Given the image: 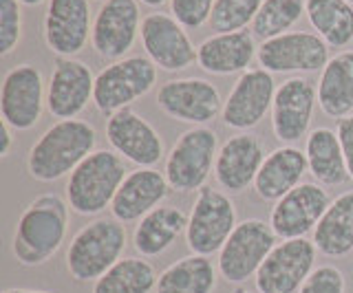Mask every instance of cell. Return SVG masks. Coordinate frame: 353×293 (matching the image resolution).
Segmentation results:
<instances>
[{
    "mask_svg": "<svg viewBox=\"0 0 353 293\" xmlns=\"http://www.w3.org/2000/svg\"><path fill=\"white\" fill-rule=\"evenodd\" d=\"M307 12V0H263L252 34L261 42L287 34Z\"/></svg>",
    "mask_w": 353,
    "mask_h": 293,
    "instance_id": "cell-32",
    "label": "cell"
},
{
    "mask_svg": "<svg viewBox=\"0 0 353 293\" xmlns=\"http://www.w3.org/2000/svg\"><path fill=\"white\" fill-rule=\"evenodd\" d=\"M305 16L329 47L342 49L353 42V5L349 0H307Z\"/></svg>",
    "mask_w": 353,
    "mask_h": 293,
    "instance_id": "cell-30",
    "label": "cell"
},
{
    "mask_svg": "<svg viewBox=\"0 0 353 293\" xmlns=\"http://www.w3.org/2000/svg\"><path fill=\"white\" fill-rule=\"evenodd\" d=\"M318 106L334 119L353 115V51H342L327 62L318 80Z\"/></svg>",
    "mask_w": 353,
    "mask_h": 293,
    "instance_id": "cell-26",
    "label": "cell"
},
{
    "mask_svg": "<svg viewBox=\"0 0 353 293\" xmlns=\"http://www.w3.org/2000/svg\"><path fill=\"white\" fill-rule=\"evenodd\" d=\"M236 225V208L232 199L225 192L203 186L188 214L185 243L192 254L212 256L221 252Z\"/></svg>",
    "mask_w": 353,
    "mask_h": 293,
    "instance_id": "cell-7",
    "label": "cell"
},
{
    "mask_svg": "<svg viewBox=\"0 0 353 293\" xmlns=\"http://www.w3.org/2000/svg\"><path fill=\"white\" fill-rule=\"evenodd\" d=\"M349 3H351V5H353V0H349Z\"/></svg>",
    "mask_w": 353,
    "mask_h": 293,
    "instance_id": "cell-43",
    "label": "cell"
},
{
    "mask_svg": "<svg viewBox=\"0 0 353 293\" xmlns=\"http://www.w3.org/2000/svg\"><path fill=\"white\" fill-rule=\"evenodd\" d=\"M157 84V67L150 58L130 56L110 62L95 75L93 104L102 115H113L121 108H130L132 102L148 95Z\"/></svg>",
    "mask_w": 353,
    "mask_h": 293,
    "instance_id": "cell-5",
    "label": "cell"
},
{
    "mask_svg": "<svg viewBox=\"0 0 353 293\" xmlns=\"http://www.w3.org/2000/svg\"><path fill=\"white\" fill-rule=\"evenodd\" d=\"M188 216L176 205H159L137 221L132 232V247L141 258H154L176 243V238L185 234Z\"/></svg>",
    "mask_w": 353,
    "mask_h": 293,
    "instance_id": "cell-25",
    "label": "cell"
},
{
    "mask_svg": "<svg viewBox=\"0 0 353 293\" xmlns=\"http://www.w3.org/2000/svg\"><path fill=\"white\" fill-rule=\"evenodd\" d=\"M265 150L256 135L243 133L230 137L219 148L214 161V179L230 194H241L254 186L265 161Z\"/></svg>",
    "mask_w": 353,
    "mask_h": 293,
    "instance_id": "cell-21",
    "label": "cell"
},
{
    "mask_svg": "<svg viewBox=\"0 0 353 293\" xmlns=\"http://www.w3.org/2000/svg\"><path fill=\"white\" fill-rule=\"evenodd\" d=\"M234 293H252V291H248V289H236Z\"/></svg>",
    "mask_w": 353,
    "mask_h": 293,
    "instance_id": "cell-42",
    "label": "cell"
},
{
    "mask_svg": "<svg viewBox=\"0 0 353 293\" xmlns=\"http://www.w3.org/2000/svg\"><path fill=\"white\" fill-rule=\"evenodd\" d=\"M143 5H148V7H161L163 3H168V0H141Z\"/></svg>",
    "mask_w": 353,
    "mask_h": 293,
    "instance_id": "cell-40",
    "label": "cell"
},
{
    "mask_svg": "<svg viewBox=\"0 0 353 293\" xmlns=\"http://www.w3.org/2000/svg\"><path fill=\"white\" fill-rule=\"evenodd\" d=\"M141 34L137 0H104L93 20L91 45L102 60H124Z\"/></svg>",
    "mask_w": 353,
    "mask_h": 293,
    "instance_id": "cell-13",
    "label": "cell"
},
{
    "mask_svg": "<svg viewBox=\"0 0 353 293\" xmlns=\"http://www.w3.org/2000/svg\"><path fill=\"white\" fill-rule=\"evenodd\" d=\"M44 106H47V89L38 67L18 64L5 73L0 89V115L5 124L20 133L31 130L40 122Z\"/></svg>",
    "mask_w": 353,
    "mask_h": 293,
    "instance_id": "cell-11",
    "label": "cell"
},
{
    "mask_svg": "<svg viewBox=\"0 0 353 293\" xmlns=\"http://www.w3.org/2000/svg\"><path fill=\"white\" fill-rule=\"evenodd\" d=\"M318 102V89L307 78H290L274 95L272 104V130L281 144L301 141L312 126L314 108Z\"/></svg>",
    "mask_w": 353,
    "mask_h": 293,
    "instance_id": "cell-17",
    "label": "cell"
},
{
    "mask_svg": "<svg viewBox=\"0 0 353 293\" xmlns=\"http://www.w3.org/2000/svg\"><path fill=\"white\" fill-rule=\"evenodd\" d=\"M106 139L113 150L139 168H152L163 159V141L132 108H121L106 122Z\"/></svg>",
    "mask_w": 353,
    "mask_h": 293,
    "instance_id": "cell-18",
    "label": "cell"
},
{
    "mask_svg": "<svg viewBox=\"0 0 353 293\" xmlns=\"http://www.w3.org/2000/svg\"><path fill=\"white\" fill-rule=\"evenodd\" d=\"M170 183L154 168H137L126 175L121 188L117 190L110 212L121 223L141 221L148 212L159 208L161 201L168 197Z\"/></svg>",
    "mask_w": 353,
    "mask_h": 293,
    "instance_id": "cell-22",
    "label": "cell"
},
{
    "mask_svg": "<svg viewBox=\"0 0 353 293\" xmlns=\"http://www.w3.org/2000/svg\"><path fill=\"white\" fill-rule=\"evenodd\" d=\"M128 243L126 225L110 219H95L77 232L66 249V269L75 282H95L121 260Z\"/></svg>",
    "mask_w": 353,
    "mask_h": 293,
    "instance_id": "cell-3",
    "label": "cell"
},
{
    "mask_svg": "<svg viewBox=\"0 0 353 293\" xmlns=\"http://www.w3.org/2000/svg\"><path fill=\"white\" fill-rule=\"evenodd\" d=\"M141 45L146 58L165 73H176L196 62V49L185 27L168 14H148L141 20Z\"/></svg>",
    "mask_w": 353,
    "mask_h": 293,
    "instance_id": "cell-14",
    "label": "cell"
},
{
    "mask_svg": "<svg viewBox=\"0 0 353 293\" xmlns=\"http://www.w3.org/2000/svg\"><path fill=\"white\" fill-rule=\"evenodd\" d=\"M316 245L307 238L279 243L254 276L259 293H298L316 269Z\"/></svg>",
    "mask_w": 353,
    "mask_h": 293,
    "instance_id": "cell-10",
    "label": "cell"
},
{
    "mask_svg": "<svg viewBox=\"0 0 353 293\" xmlns=\"http://www.w3.org/2000/svg\"><path fill=\"white\" fill-rule=\"evenodd\" d=\"M216 280L219 267L212 265V260L192 254L161 271L154 293H212Z\"/></svg>",
    "mask_w": 353,
    "mask_h": 293,
    "instance_id": "cell-29",
    "label": "cell"
},
{
    "mask_svg": "<svg viewBox=\"0 0 353 293\" xmlns=\"http://www.w3.org/2000/svg\"><path fill=\"white\" fill-rule=\"evenodd\" d=\"M314 245L329 258H342L353 252V192L340 194L329 203L314 230Z\"/></svg>",
    "mask_w": 353,
    "mask_h": 293,
    "instance_id": "cell-27",
    "label": "cell"
},
{
    "mask_svg": "<svg viewBox=\"0 0 353 293\" xmlns=\"http://www.w3.org/2000/svg\"><path fill=\"white\" fill-rule=\"evenodd\" d=\"M157 271L143 258H121L106 274L93 282V293H152Z\"/></svg>",
    "mask_w": 353,
    "mask_h": 293,
    "instance_id": "cell-31",
    "label": "cell"
},
{
    "mask_svg": "<svg viewBox=\"0 0 353 293\" xmlns=\"http://www.w3.org/2000/svg\"><path fill=\"white\" fill-rule=\"evenodd\" d=\"M126 168L115 150H95L77 166L66 181V203L80 216H97L113 205L126 179Z\"/></svg>",
    "mask_w": 353,
    "mask_h": 293,
    "instance_id": "cell-4",
    "label": "cell"
},
{
    "mask_svg": "<svg viewBox=\"0 0 353 293\" xmlns=\"http://www.w3.org/2000/svg\"><path fill=\"white\" fill-rule=\"evenodd\" d=\"M329 194L323 186L314 181L301 183L283 199L276 201L270 214V225L274 234L290 241V238H305L312 230H316L318 221L329 208Z\"/></svg>",
    "mask_w": 353,
    "mask_h": 293,
    "instance_id": "cell-16",
    "label": "cell"
},
{
    "mask_svg": "<svg viewBox=\"0 0 353 293\" xmlns=\"http://www.w3.org/2000/svg\"><path fill=\"white\" fill-rule=\"evenodd\" d=\"M20 0H0V56L7 58L16 51L22 38Z\"/></svg>",
    "mask_w": 353,
    "mask_h": 293,
    "instance_id": "cell-34",
    "label": "cell"
},
{
    "mask_svg": "<svg viewBox=\"0 0 353 293\" xmlns=\"http://www.w3.org/2000/svg\"><path fill=\"white\" fill-rule=\"evenodd\" d=\"M272 225L261 219L241 221L219 252V276L232 285H241L259 274L261 265L276 247Z\"/></svg>",
    "mask_w": 353,
    "mask_h": 293,
    "instance_id": "cell-8",
    "label": "cell"
},
{
    "mask_svg": "<svg viewBox=\"0 0 353 293\" xmlns=\"http://www.w3.org/2000/svg\"><path fill=\"white\" fill-rule=\"evenodd\" d=\"M256 53L259 47L252 31L214 34L196 47V62L205 73L212 75L245 73Z\"/></svg>",
    "mask_w": 353,
    "mask_h": 293,
    "instance_id": "cell-23",
    "label": "cell"
},
{
    "mask_svg": "<svg viewBox=\"0 0 353 293\" xmlns=\"http://www.w3.org/2000/svg\"><path fill=\"white\" fill-rule=\"evenodd\" d=\"M263 0H216L210 14V29L214 34H234L245 31L254 23Z\"/></svg>",
    "mask_w": 353,
    "mask_h": 293,
    "instance_id": "cell-33",
    "label": "cell"
},
{
    "mask_svg": "<svg viewBox=\"0 0 353 293\" xmlns=\"http://www.w3.org/2000/svg\"><path fill=\"white\" fill-rule=\"evenodd\" d=\"M219 153V137L212 128L194 126L174 141L168 157H165L163 175L170 188L188 194L199 192L214 168Z\"/></svg>",
    "mask_w": 353,
    "mask_h": 293,
    "instance_id": "cell-6",
    "label": "cell"
},
{
    "mask_svg": "<svg viewBox=\"0 0 353 293\" xmlns=\"http://www.w3.org/2000/svg\"><path fill=\"white\" fill-rule=\"evenodd\" d=\"M157 106L176 122L205 126L219 113H223V100L219 89L201 78L168 80L157 91Z\"/></svg>",
    "mask_w": 353,
    "mask_h": 293,
    "instance_id": "cell-12",
    "label": "cell"
},
{
    "mask_svg": "<svg viewBox=\"0 0 353 293\" xmlns=\"http://www.w3.org/2000/svg\"><path fill=\"white\" fill-rule=\"evenodd\" d=\"M93 23L88 0H49L44 14V42L51 53L73 58L91 38Z\"/></svg>",
    "mask_w": 353,
    "mask_h": 293,
    "instance_id": "cell-20",
    "label": "cell"
},
{
    "mask_svg": "<svg viewBox=\"0 0 353 293\" xmlns=\"http://www.w3.org/2000/svg\"><path fill=\"white\" fill-rule=\"evenodd\" d=\"M214 3L216 0H170V9L185 29H199L210 23Z\"/></svg>",
    "mask_w": 353,
    "mask_h": 293,
    "instance_id": "cell-35",
    "label": "cell"
},
{
    "mask_svg": "<svg viewBox=\"0 0 353 293\" xmlns=\"http://www.w3.org/2000/svg\"><path fill=\"white\" fill-rule=\"evenodd\" d=\"M329 45L312 31H287L261 42L256 60L261 69L274 73H316L327 67Z\"/></svg>",
    "mask_w": 353,
    "mask_h": 293,
    "instance_id": "cell-9",
    "label": "cell"
},
{
    "mask_svg": "<svg viewBox=\"0 0 353 293\" xmlns=\"http://www.w3.org/2000/svg\"><path fill=\"white\" fill-rule=\"evenodd\" d=\"M11 128L9 124H0V157H9V153H11V146H14V133H11Z\"/></svg>",
    "mask_w": 353,
    "mask_h": 293,
    "instance_id": "cell-38",
    "label": "cell"
},
{
    "mask_svg": "<svg viewBox=\"0 0 353 293\" xmlns=\"http://www.w3.org/2000/svg\"><path fill=\"white\" fill-rule=\"evenodd\" d=\"M69 203L58 194H40L16 223L11 252L22 267H40L60 252L69 232Z\"/></svg>",
    "mask_w": 353,
    "mask_h": 293,
    "instance_id": "cell-1",
    "label": "cell"
},
{
    "mask_svg": "<svg viewBox=\"0 0 353 293\" xmlns=\"http://www.w3.org/2000/svg\"><path fill=\"white\" fill-rule=\"evenodd\" d=\"M338 139L342 146V153H345V161H347V170H349V179L353 181V115L340 119L338 122Z\"/></svg>",
    "mask_w": 353,
    "mask_h": 293,
    "instance_id": "cell-37",
    "label": "cell"
},
{
    "mask_svg": "<svg viewBox=\"0 0 353 293\" xmlns=\"http://www.w3.org/2000/svg\"><path fill=\"white\" fill-rule=\"evenodd\" d=\"M307 172L309 166L303 150L294 146H281L265 157L256 181H254V192H256L259 199L276 203L287 192L301 186Z\"/></svg>",
    "mask_w": 353,
    "mask_h": 293,
    "instance_id": "cell-24",
    "label": "cell"
},
{
    "mask_svg": "<svg viewBox=\"0 0 353 293\" xmlns=\"http://www.w3.org/2000/svg\"><path fill=\"white\" fill-rule=\"evenodd\" d=\"M95 75L84 62L60 58L47 84V111L55 119H75L93 102Z\"/></svg>",
    "mask_w": 353,
    "mask_h": 293,
    "instance_id": "cell-19",
    "label": "cell"
},
{
    "mask_svg": "<svg viewBox=\"0 0 353 293\" xmlns=\"http://www.w3.org/2000/svg\"><path fill=\"white\" fill-rule=\"evenodd\" d=\"M347 280L345 274L334 265H323L312 271L298 293H345Z\"/></svg>",
    "mask_w": 353,
    "mask_h": 293,
    "instance_id": "cell-36",
    "label": "cell"
},
{
    "mask_svg": "<svg viewBox=\"0 0 353 293\" xmlns=\"http://www.w3.org/2000/svg\"><path fill=\"white\" fill-rule=\"evenodd\" d=\"M97 133L91 124L82 119H62L44 130L31 146L27 170L36 181H58L93 155Z\"/></svg>",
    "mask_w": 353,
    "mask_h": 293,
    "instance_id": "cell-2",
    "label": "cell"
},
{
    "mask_svg": "<svg viewBox=\"0 0 353 293\" xmlns=\"http://www.w3.org/2000/svg\"><path fill=\"white\" fill-rule=\"evenodd\" d=\"M3 293H53V291H42V289H5Z\"/></svg>",
    "mask_w": 353,
    "mask_h": 293,
    "instance_id": "cell-39",
    "label": "cell"
},
{
    "mask_svg": "<svg viewBox=\"0 0 353 293\" xmlns=\"http://www.w3.org/2000/svg\"><path fill=\"white\" fill-rule=\"evenodd\" d=\"M276 95L274 75L265 69H248L232 86L223 102V124L234 130H250L259 126L272 111Z\"/></svg>",
    "mask_w": 353,
    "mask_h": 293,
    "instance_id": "cell-15",
    "label": "cell"
},
{
    "mask_svg": "<svg viewBox=\"0 0 353 293\" xmlns=\"http://www.w3.org/2000/svg\"><path fill=\"white\" fill-rule=\"evenodd\" d=\"M22 5H27V7H38V5H42L44 0H20Z\"/></svg>",
    "mask_w": 353,
    "mask_h": 293,
    "instance_id": "cell-41",
    "label": "cell"
},
{
    "mask_svg": "<svg viewBox=\"0 0 353 293\" xmlns=\"http://www.w3.org/2000/svg\"><path fill=\"white\" fill-rule=\"evenodd\" d=\"M307 166L314 179L323 186H342L349 181L345 153H342L338 133L331 128H316L307 135Z\"/></svg>",
    "mask_w": 353,
    "mask_h": 293,
    "instance_id": "cell-28",
    "label": "cell"
}]
</instances>
